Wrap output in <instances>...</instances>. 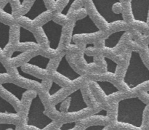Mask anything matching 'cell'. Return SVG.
Masks as SVG:
<instances>
[{"label": "cell", "instance_id": "1", "mask_svg": "<svg viewBox=\"0 0 149 130\" xmlns=\"http://www.w3.org/2000/svg\"><path fill=\"white\" fill-rule=\"evenodd\" d=\"M147 107L148 104L139 97L122 99L117 103L116 122L134 129H142Z\"/></svg>", "mask_w": 149, "mask_h": 130}, {"label": "cell", "instance_id": "2", "mask_svg": "<svg viewBox=\"0 0 149 130\" xmlns=\"http://www.w3.org/2000/svg\"><path fill=\"white\" fill-rule=\"evenodd\" d=\"M123 83L130 91L149 83V68L138 51H131L127 66L124 74Z\"/></svg>", "mask_w": 149, "mask_h": 130}, {"label": "cell", "instance_id": "3", "mask_svg": "<svg viewBox=\"0 0 149 130\" xmlns=\"http://www.w3.org/2000/svg\"><path fill=\"white\" fill-rule=\"evenodd\" d=\"M45 106L39 94L36 93L31 99L26 118V126L37 130H45L54 120L45 114Z\"/></svg>", "mask_w": 149, "mask_h": 130}, {"label": "cell", "instance_id": "4", "mask_svg": "<svg viewBox=\"0 0 149 130\" xmlns=\"http://www.w3.org/2000/svg\"><path fill=\"white\" fill-rule=\"evenodd\" d=\"M90 108L84 100L81 89H77L54 106V110L64 115L74 114Z\"/></svg>", "mask_w": 149, "mask_h": 130}, {"label": "cell", "instance_id": "5", "mask_svg": "<svg viewBox=\"0 0 149 130\" xmlns=\"http://www.w3.org/2000/svg\"><path fill=\"white\" fill-rule=\"evenodd\" d=\"M97 14L104 20L107 24L114 23H125V19L122 13L113 11V7L116 4H120L118 0H93L91 1Z\"/></svg>", "mask_w": 149, "mask_h": 130}, {"label": "cell", "instance_id": "6", "mask_svg": "<svg viewBox=\"0 0 149 130\" xmlns=\"http://www.w3.org/2000/svg\"><path fill=\"white\" fill-rule=\"evenodd\" d=\"M41 29L47 41L49 49L52 51L58 50L62 38L63 26L50 19L42 25Z\"/></svg>", "mask_w": 149, "mask_h": 130}, {"label": "cell", "instance_id": "7", "mask_svg": "<svg viewBox=\"0 0 149 130\" xmlns=\"http://www.w3.org/2000/svg\"><path fill=\"white\" fill-rule=\"evenodd\" d=\"M100 33H101L100 28L93 21L90 15L87 14L84 17L74 22L71 30V41L72 42L74 38L78 35H90Z\"/></svg>", "mask_w": 149, "mask_h": 130}, {"label": "cell", "instance_id": "8", "mask_svg": "<svg viewBox=\"0 0 149 130\" xmlns=\"http://www.w3.org/2000/svg\"><path fill=\"white\" fill-rule=\"evenodd\" d=\"M130 10L132 20L147 25L149 21V1H130Z\"/></svg>", "mask_w": 149, "mask_h": 130}, {"label": "cell", "instance_id": "9", "mask_svg": "<svg viewBox=\"0 0 149 130\" xmlns=\"http://www.w3.org/2000/svg\"><path fill=\"white\" fill-rule=\"evenodd\" d=\"M66 57V54L61 57V60L55 68V73H57L69 81H77L80 78H81V75L74 71V68L70 65Z\"/></svg>", "mask_w": 149, "mask_h": 130}, {"label": "cell", "instance_id": "10", "mask_svg": "<svg viewBox=\"0 0 149 130\" xmlns=\"http://www.w3.org/2000/svg\"><path fill=\"white\" fill-rule=\"evenodd\" d=\"M29 90L23 87H20L18 84L13 81H3L0 83V92L11 95L14 97L18 103H21L23 95L26 94Z\"/></svg>", "mask_w": 149, "mask_h": 130}, {"label": "cell", "instance_id": "11", "mask_svg": "<svg viewBox=\"0 0 149 130\" xmlns=\"http://www.w3.org/2000/svg\"><path fill=\"white\" fill-rule=\"evenodd\" d=\"M48 11V8L45 4V1L42 0H36L31 5L26 13L22 15L21 17L23 18L28 19L30 21H35L40 15L43 13H47Z\"/></svg>", "mask_w": 149, "mask_h": 130}, {"label": "cell", "instance_id": "12", "mask_svg": "<svg viewBox=\"0 0 149 130\" xmlns=\"http://www.w3.org/2000/svg\"><path fill=\"white\" fill-rule=\"evenodd\" d=\"M11 26L0 20V56L5 54L10 42Z\"/></svg>", "mask_w": 149, "mask_h": 130}, {"label": "cell", "instance_id": "13", "mask_svg": "<svg viewBox=\"0 0 149 130\" xmlns=\"http://www.w3.org/2000/svg\"><path fill=\"white\" fill-rule=\"evenodd\" d=\"M19 113L15 106L0 93V119L17 117Z\"/></svg>", "mask_w": 149, "mask_h": 130}, {"label": "cell", "instance_id": "14", "mask_svg": "<svg viewBox=\"0 0 149 130\" xmlns=\"http://www.w3.org/2000/svg\"><path fill=\"white\" fill-rule=\"evenodd\" d=\"M17 42L19 44H32L36 46H40V44L38 42L34 33L23 26H18V41Z\"/></svg>", "mask_w": 149, "mask_h": 130}, {"label": "cell", "instance_id": "15", "mask_svg": "<svg viewBox=\"0 0 149 130\" xmlns=\"http://www.w3.org/2000/svg\"><path fill=\"white\" fill-rule=\"evenodd\" d=\"M50 60V58H47V57L44 56L42 55H36L32 57L30 60H29L26 62V64L28 65H31V66L39 68V69L46 71V70H47L48 65H49Z\"/></svg>", "mask_w": 149, "mask_h": 130}, {"label": "cell", "instance_id": "16", "mask_svg": "<svg viewBox=\"0 0 149 130\" xmlns=\"http://www.w3.org/2000/svg\"><path fill=\"white\" fill-rule=\"evenodd\" d=\"M93 82L95 83L100 87V89L106 97H109V96L120 92L119 89H118L117 87H116L111 81H103V80H94Z\"/></svg>", "mask_w": 149, "mask_h": 130}, {"label": "cell", "instance_id": "17", "mask_svg": "<svg viewBox=\"0 0 149 130\" xmlns=\"http://www.w3.org/2000/svg\"><path fill=\"white\" fill-rule=\"evenodd\" d=\"M126 33V31H118L109 34L104 39V47L107 49H114Z\"/></svg>", "mask_w": 149, "mask_h": 130}, {"label": "cell", "instance_id": "18", "mask_svg": "<svg viewBox=\"0 0 149 130\" xmlns=\"http://www.w3.org/2000/svg\"><path fill=\"white\" fill-rule=\"evenodd\" d=\"M15 71L17 72V75H18L20 78L23 79H25L26 80V81H31V82H34L40 86H42V84H43V79L39 78V77H37L36 76L33 75V74L26 72V71L23 69V67L22 66H19L18 65V66L15 67Z\"/></svg>", "mask_w": 149, "mask_h": 130}, {"label": "cell", "instance_id": "19", "mask_svg": "<svg viewBox=\"0 0 149 130\" xmlns=\"http://www.w3.org/2000/svg\"><path fill=\"white\" fill-rule=\"evenodd\" d=\"M103 60L106 63V73L112 75H116L117 71L118 64L115 61L108 57H103Z\"/></svg>", "mask_w": 149, "mask_h": 130}, {"label": "cell", "instance_id": "20", "mask_svg": "<svg viewBox=\"0 0 149 130\" xmlns=\"http://www.w3.org/2000/svg\"><path fill=\"white\" fill-rule=\"evenodd\" d=\"M64 87H62L61 85H60L59 84L56 83L55 81H51L50 87H49V90H48L47 95L49 96V97H52L57 94V93L59 92L61 90H62Z\"/></svg>", "mask_w": 149, "mask_h": 130}, {"label": "cell", "instance_id": "21", "mask_svg": "<svg viewBox=\"0 0 149 130\" xmlns=\"http://www.w3.org/2000/svg\"><path fill=\"white\" fill-rule=\"evenodd\" d=\"M9 76H10V73H9L8 69L4 63L0 60V83H1V80L2 79L7 78Z\"/></svg>", "mask_w": 149, "mask_h": 130}, {"label": "cell", "instance_id": "22", "mask_svg": "<svg viewBox=\"0 0 149 130\" xmlns=\"http://www.w3.org/2000/svg\"><path fill=\"white\" fill-rule=\"evenodd\" d=\"M17 125L9 122H0V130H16Z\"/></svg>", "mask_w": 149, "mask_h": 130}, {"label": "cell", "instance_id": "23", "mask_svg": "<svg viewBox=\"0 0 149 130\" xmlns=\"http://www.w3.org/2000/svg\"><path fill=\"white\" fill-rule=\"evenodd\" d=\"M77 127V122H66V123H63L61 124L60 127V130H74Z\"/></svg>", "mask_w": 149, "mask_h": 130}, {"label": "cell", "instance_id": "24", "mask_svg": "<svg viewBox=\"0 0 149 130\" xmlns=\"http://www.w3.org/2000/svg\"><path fill=\"white\" fill-rule=\"evenodd\" d=\"M74 2H75V1H71V0L68 1V4H67L66 5L63 7V9L61 10V15H63L65 16V17H66V16L68 15V13H69V10H71V7H72V4H74Z\"/></svg>", "mask_w": 149, "mask_h": 130}, {"label": "cell", "instance_id": "25", "mask_svg": "<svg viewBox=\"0 0 149 130\" xmlns=\"http://www.w3.org/2000/svg\"><path fill=\"white\" fill-rule=\"evenodd\" d=\"M106 127H107L106 125L94 124L87 127L86 128H84V130H104Z\"/></svg>", "mask_w": 149, "mask_h": 130}, {"label": "cell", "instance_id": "26", "mask_svg": "<svg viewBox=\"0 0 149 130\" xmlns=\"http://www.w3.org/2000/svg\"><path fill=\"white\" fill-rule=\"evenodd\" d=\"M27 51H19V50H15L12 52L11 55L9 56L8 58V60H13L15 59L16 58H18L19 55H22V54L25 53Z\"/></svg>", "mask_w": 149, "mask_h": 130}, {"label": "cell", "instance_id": "27", "mask_svg": "<svg viewBox=\"0 0 149 130\" xmlns=\"http://www.w3.org/2000/svg\"><path fill=\"white\" fill-rule=\"evenodd\" d=\"M83 57H84V60L86 61V63H87L88 65H90V64H94L95 63L94 56H93V55H87V53L84 52V55H83Z\"/></svg>", "mask_w": 149, "mask_h": 130}, {"label": "cell", "instance_id": "28", "mask_svg": "<svg viewBox=\"0 0 149 130\" xmlns=\"http://www.w3.org/2000/svg\"><path fill=\"white\" fill-rule=\"evenodd\" d=\"M92 116H100V117H107L108 116V112L107 111L105 110V109H102V110H100V111L97 112V113H94V114L91 115Z\"/></svg>", "mask_w": 149, "mask_h": 130}, {"label": "cell", "instance_id": "29", "mask_svg": "<svg viewBox=\"0 0 149 130\" xmlns=\"http://www.w3.org/2000/svg\"><path fill=\"white\" fill-rule=\"evenodd\" d=\"M144 93H145V95H146V97H149V89H148V90H146V91L144 92Z\"/></svg>", "mask_w": 149, "mask_h": 130}, {"label": "cell", "instance_id": "30", "mask_svg": "<svg viewBox=\"0 0 149 130\" xmlns=\"http://www.w3.org/2000/svg\"><path fill=\"white\" fill-rule=\"evenodd\" d=\"M147 49H148V55H149V44H147Z\"/></svg>", "mask_w": 149, "mask_h": 130}]
</instances>
